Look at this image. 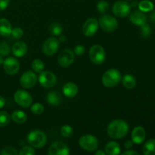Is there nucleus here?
<instances>
[{"mask_svg":"<svg viewBox=\"0 0 155 155\" xmlns=\"http://www.w3.org/2000/svg\"><path fill=\"white\" fill-rule=\"evenodd\" d=\"M18 152L13 147L8 146L3 148L1 151L2 155H18Z\"/></svg>","mask_w":155,"mask_h":155,"instance_id":"nucleus-36","label":"nucleus"},{"mask_svg":"<svg viewBox=\"0 0 155 155\" xmlns=\"http://www.w3.org/2000/svg\"><path fill=\"white\" fill-rule=\"evenodd\" d=\"M48 154L49 155H68L70 154V150L64 143L58 141L49 147Z\"/></svg>","mask_w":155,"mask_h":155,"instance_id":"nucleus-15","label":"nucleus"},{"mask_svg":"<svg viewBox=\"0 0 155 155\" xmlns=\"http://www.w3.org/2000/svg\"><path fill=\"white\" fill-rule=\"evenodd\" d=\"M58 40L60 42H66V37L64 36H60Z\"/></svg>","mask_w":155,"mask_h":155,"instance_id":"nucleus-44","label":"nucleus"},{"mask_svg":"<svg viewBox=\"0 0 155 155\" xmlns=\"http://www.w3.org/2000/svg\"><path fill=\"white\" fill-rule=\"evenodd\" d=\"M123 155H139V153L136 152L135 151H131V150H129V151H125L122 154Z\"/></svg>","mask_w":155,"mask_h":155,"instance_id":"nucleus-41","label":"nucleus"},{"mask_svg":"<svg viewBox=\"0 0 155 155\" xmlns=\"http://www.w3.org/2000/svg\"><path fill=\"white\" fill-rule=\"evenodd\" d=\"M100 26L101 29L105 32H114L118 28V22L115 18L110 15H105L100 18Z\"/></svg>","mask_w":155,"mask_h":155,"instance_id":"nucleus-8","label":"nucleus"},{"mask_svg":"<svg viewBox=\"0 0 155 155\" xmlns=\"http://www.w3.org/2000/svg\"><path fill=\"white\" fill-rule=\"evenodd\" d=\"M150 19H151V21L155 23V9L154 10L153 9L152 12H151V15H150Z\"/></svg>","mask_w":155,"mask_h":155,"instance_id":"nucleus-43","label":"nucleus"},{"mask_svg":"<svg viewBox=\"0 0 155 155\" xmlns=\"http://www.w3.org/2000/svg\"><path fill=\"white\" fill-rule=\"evenodd\" d=\"M32 69L34 72L36 73H41L42 71H44V68H45V65L42 61L39 60V59H35L33 61L31 64Z\"/></svg>","mask_w":155,"mask_h":155,"instance_id":"nucleus-28","label":"nucleus"},{"mask_svg":"<svg viewBox=\"0 0 155 155\" xmlns=\"http://www.w3.org/2000/svg\"><path fill=\"white\" fill-rule=\"evenodd\" d=\"M2 65L4 71L9 75H15L18 74L20 70L19 61L13 57H9L4 60Z\"/></svg>","mask_w":155,"mask_h":155,"instance_id":"nucleus-12","label":"nucleus"},{"mask_svg":"<svg viewBox=\"0 0 155 155\" xmlns=\"http://www.w3.org/2000/svg\"><path fill=\"white\" fill-rule=\"evenodd\" d=\"M61 134L64 137L68 138L73 134V128L69 125H64L61 128Z\"/></svg>","mask_w":155,"mask_h":155,"instance_id":"nucleus-32","label":"nucleus"},{"mask_svg":"<svg viewBox=\"0 0 155 155\" xmlns=\"http://www.w3.org/2000/svg\"><path fill=\"white\" fill-rule=\"evenodd\" d=\"M139 6V9L142 12H149L154 9V4L152 2L149 1V0H143V1L140 2L138 5Z\"/></svg>","mask_w":155,"mask_h":155,"instance_id":"nucleus-26","label":"nucleus"},{"mask_svg":"<svg viewBox=\"0 0 155 155\" xmlns=\"http://www.w3.org/2000/svg\"><path fill=\"white\" fill-rule=\"evenodd\" d=\"M63 93L68 98H74L78 93V86L74 83H68L63 86Z\"/></svg>","mask_w":155,"mask_h":155,"instance_id":"nucleus-19","label":"nucleus"},{"mask_svg":"<svg viewBox=\"0 0 155 155\" xmlns=\"http://www.w3.org/2000/svg\"><path fill=\"white\" fill-rule=\"evenodd\" d=\"M27 51V44L22 41L17 42L14 44L12 47V53L16 57H23L26 54Z\"/></svg>","mask_w":155,"mask_h":155,"instance_id":"nucleus-18","label":"nucleus"},{"mask_svg":"<svg viewBox=\"0 0 155 155\" xmlns=\"http://www.w3.org/2000/svg\"><path fill=\"white\" fill-rule=\"evenodd\" d=\"M38 81L41 86L49 89V88L55 86L56 83H57V78L52 72L45 71L39 73V75L38 77Z\"/></svg>","mask_w":155,"mask_h":155,"instance_id":"nucleus-7","label":"nucleus"},{"mask_svg":"<svg viewBox=\"0 0 155 155\" xmlns=\"http://www.w3.org/2000/svg\"><path fill=\"white\" fill-rule=\"evenodd\" d=\"M10 53V47L9 45L5 42H3L0 44V54L2 56L8 55Z\"/></svg>","mask_w":155,"mask_h":155,"instance_id":"nucleus-35","label":"nucleus"},{"mask_svg":"<svg viewBox=\"0 0 155 155\" xmlns=\"http://www.w3.org/2000/svg\"><path fill=\"white\" fill-rule=\"evenodd\" d=\"M11 35H12L15 39H21L24 35V30L21 27H15V28L12 29Z\"/></svg>","mask_w":155,"mask_h":155,"instance_id":"nucleus-37","label":"nucleus"},{"mask_svg":"<svg viewBox=\"0 0 155 155\" xmlns=\"http://www.w3.org/2000/svg\"><path fill=\"white\" fill-rule=\"evenodd\" d=\"M109 8V4L104 0H101L99 1L97 4V9L98 10V12L100 13H105Z\"/></svg>","mask_w":155,"mask_h":155,"instance_id":"nucleus-33","label":"nucleus"},{"mask_svg":"<svg viewBox=\"0 0 155 155\" xmlns=\"http://www.w3.org/2000/svg\"><path fill=\"white\" fill-rule=\"evenodd\" d=\"M98 29V22L95 18H89L86 20L83 26V34L88 37L93 36Z\"/></svg>","mask_w":155,"mask_h":155,"instance_id":"nucleus-14","label":"nucleus"},{"mask_svg":"<svg viewBox=\"0 0 155 155\" xmlns=\"http://www.w3.org/2000/svg\"><path fill=\"white\" fill-rule=\"evenodd\" d=\"M127 1H130V0H127Z\"/></svg>","mask_w":155,"mask_h":155,"instance_id":"nucleus-47","label":"nucleus"},{"mask_svg":"<svg viewBox=\"0 0 155 155\" xmlns=\"http://www.w3.org/2000/svg\"><path fill=\"white\" fill-rule=\"evenodd\" d=\"M105 150L106 154L108 155H117L120 154L121 148L120 145L116 142H109L105 145Z\"/></svg>","mask_w":155,"mask_h":155,"instance_id":"nucleus-21","label":"nucleus"},{"mask_svg":"<svg viewBox=\"0 0 155 155\" xmlns=\"http://www.w3.org/2000/svg\"><path fill=\"white\" fill-rule=\"evenodd\" d=\"M11 121V116L7 111H0V127H6Z\"/></svg>","mask_w":155,"mask_h":155,"instance_id":"nucleus-29","label":"nucleus"},{"mask_svg":"<svg viewBox=\"0 0 155 155\" xmlns=\"http://www.w3.org/2000/svg\"><path fill=\"white\" fill-rule=\"evenodd\" d=\"M36 151H35L34 148L32 146H24L20 150L19 154L20 155H34Z\"/></svg>","mask_w":155,"mask_h":155,"instance_id":"nucleus-34","label":"nucleus"},{"mask_svg":"<svg viewBox=\"0 0 155 155\" xmlns=\"http://www.w3.org/2000/svg\"><path fill=\"white\" fill-rule=\"evenodd\" d=\"M121 79L120 72L118 70L112 68L104 72L101 77V82L105 87L112 88L119 84Z\"/></svg>","mask_w":155,"mask_h":155,"instance_id":"nucleus-2","label":"nucleus"},{"mask_svg":"<svg viewBox=\"0 0 155 155\" xmlns=\"http://www.w3.org/2000/svg\"><path fill=\"white\" fill-rule=\"evenodd\" d=\"M5 104V100L2 95H0V109L2 108Z\"/></svg>","mask_w":155,"mask_h":155,"instance_id":"nucleus-42","label":"nucleus"},{"mask_svg":"<svg viewBox=\"0 0 155 155\" xmlns=\"http://www.w3.org/2000/svg\"><path fill=\"white\" fill-rule=\"evenodd\" d=\"M129 15H130V21L135 25L141 26L146 23V15L144 14V12H141L140 10L134 11Z\"/></svg>","mask_w":155,"mask_h":155,"instance_id":"nucleus-17","label":"nucleus"},{"mask_svg":"<svg viewBox=\"0 0 155 155\" xmlns=\"http://www.w3.org/2000/svg\"><path fill=\"white\" fill-rule=\"evenodd\" d=\"M131 136L133 143L140 145L145 141L146 137V132L142 127H136L133 129Z\"/></svg>","mask_w":155,"mask_h":155,"instance_id":"nucleus-16","label":"nucleus"},{"mask_svg":"<svg viewBox=\"0 0 155 155\" xmlns=\"http://www.w3.org/2000/svg\"><path fill=\"white\" fill-rule=\"evenodd\" d=\"M89 56L92 63L99 65L104 63L105 61L106 53L101 45L95 44L92 45L89 49Z\"/></svg>","mask_w":155,"mask_h":155,"instance_id":"nucleus-4","label":"nucleus"},{"mask_svg":"<svg viewBox=\"0 0 155 155\" xmlns=\"http://www.w3.org/2000/svg\"><path fill=\"white\" fill-rule=\"evenodd\" d=\"M14 98H15V102L18 105L21 106L24 108L30 107L33 102V98L30 94L26 91L21 90V89L15 92V95H14Z\"/></svg>","mask_w":155,"mask_h":155,"instance_id":"nucleus-9","label":"nucleus"},{"mask_svg":"<svg viewBox=\"0 0 155 155\" xmlns=\"http://www.w3.org/2000/svg\"><path fill=\"white\" fill-rule=\"evenodd\" d=\"M46 99L48 104L52 106L59 105L62 100L60 94L55 91H51V92H48L46 96Z\"/></svg>","mask_w":155,"mask_h":155,"instance_id":"nucleus-22","label":"nucleus"},{"mask_svg":"<svg viewBox=\"0 0 155 155\" xmlns=\"http://www.w3.org/2000/svg\"><path fill=\"white\" fill-rule=\"evenodd\" d=\"M10 4V0H0V11H3L8 8Z\"/></svg>","mask_w":155,"mask_h":155,"instance_id":"nucleus-39","label":"nucleus"},{"mask_svg":"<svg viewBox=\"0 0 155 155\" xmlns=\"http://www.w3.org/2000/svg\"><path fill=\"white\" fill-rule=\"evenodd\" d=\"M85 52V48L83 45H76L75 48H74V54H76L77 55H82V54H84Z\"/></svg>","mask_w":155,"mask_h":155,"instance_id":"nucleus-38","label":"nucleus"},{"mask_svg":"<svg viewBox=\"0 0 155 155\" xmlns=\"http://www.w3.org/2000/svg\"><path fill=\"white\" fill-rule=\"evenodd\" d=\"M74 52L71 49L63 50L58 58V63L63 68H68L74 61Z\"/></svg>","mask_w":155,"mask_h":155,"instance_id":"nucleus-13","label":"nucleus"},{"mask_svg":"<svg viewBox=\"0 0 155 155\" xmlns=\"http://www.w3.org/2000/svg\"><path fill=\"white\" fill-rule=\"evenodd\" d=\"M12 27L10 21L5 18L0 19V35L2 36H8L12 33Z\"/></svg>","mask_w":155,"mask_h":155,"instance_id":"nucleus-20","label":"nucleus"},{"mask_svg":"<svg viewBox=\"0 0 155 155\" xmlns=\"http://www.w3.org/2000/svg\"><path fill=\"white\" fill-rule=\"evenodd\" d=\"M49 32L53 36H59L61 35L62 32H63V28H62V26L59 23L54 22L50 25Z\"/></svg>","mask_w":155,"mask_h":155,"instance_id":"nucleus-27","label":"nucleus"},{"mask_svg":"<svg viewBox=\"0 0 155 155\" xmlns=\"http://www.w3.org/2000/svg\"><path fill=\"white\" fill-rule=\"evenodd\" d=\"M12 120L15 123L18 124H22L27 121V116L24 111L20 110H15L13 113L12 114V116H11Z\"/></svg>","mask_w":155,"mask_h":155,"instance_id":"nucleus-23","label":"nucleus"},{"mask_svg":"<svg viewBox=\"0 0 155 155\" xmlns=\"http://www.w3.org/2000/svg\"><path fill=\"white\" fill-rule=\"evenodd\" d=\"M112 12L118 18H126L131 12V5L127 1H117L114 4Z\"/></svg>","mask_w":155,"mask_h":155,"instance_id":"nucleus-6","label":"nucleus"},{"mask_svg":"<svg viewBox=\"0 0 155 155\" xmlns=\"http://www.w3.org/2000/svg\"><path fill=\"white\" fill-rule=\"evenodd\" d=\"M30 110L33 114L36 115H39L43 113L44 106L40 103H35L30 107Z\"/></svg>","mask_w":155,"mask_h":155,"instance_id":"nucleus-30","label":"nucleus"},{"mask_svg":"<svg viewBox=\"0 0 155 155\" xmlns=\"http://www.w3.org/2000/svg\"><path fill=\"white\" fill-rule=\"evenodd\" d=\"M142 151L145 155H155V139H149L143 145Z\"/></svg>","mask_w":155,"mask_h":155,"instance_id":"nucleus-24","label":"nucleus"},{"mask_svg":"<svg viewBox=\"0 0 155 155\" xmlns=\"http://www.w3.org/2000/svg\"><path fill=\"white\" fill-rule=\"evenodd\" d=\"M37 77L32 71H27L22 74L20 79V84L24 89H31L36 85Z\"/></svg>","mask_w":155,"mask_h":155,"instance_id":"nucleus-11","label":"nucleus"},{"mask_svg":"<svg viewBox=\"0 0 155 155\" xmlns=\"http://www.w3.org/2000/svg\"><path fill=\"white\" fill-rule=\"evenodd\" d=\"M140 33L141 35H142L143 37H148L151 33V30L149 24H147V23H145V24H143L142 25H141Z\"/></svg>","mask_w":155,"mask_h":155,"instance_id":"nucleus-31","label":"nucleus"},{"mask_svg":"<svg viewBox=\"0 0 155 155\" xmlns=\"http://www.w3.org/2000/svg\"><path fill=\"white\" fill-rule=\"evenodd\" d=\"M3 61H4V59H3L2 55H1V54H0V66H1V65H2Z\"/></svg>","mask_w":155,"mask_h":155,"instance_id":"nucleus-46","label":"nucleus"},{"mask_svg":"<svg viewBox=\"0 0 155 155\" xmlns=\"http://www.w3.org/2000/svg\"><path fill=\"white\" fill-rule=\"evenodd\" d=\"M133 142L132 140H127L126 141V142L124 143V147L127 149H130V148L133 147Z\"/></svg>","mask_w":155,"mask_h":155,"instance_id":"nucleus-40","label":"nucleus"},{"mask_svg":"<svg viewBox=\"0 0 155 155\" xmlns=\"http://www.w3.org/2000/svg\"><path fill=\"white\" fill-rule=\"evenodd\" d=\"M27 141L32 147L40 148L45 146L47 142L46 135L39 130H32L27 135Z\"/></svg>","mask_w":155,"mask_h":155,"instance_id":"nucleus-3","label":"nucleus"},{"mask_svg":"<svg viewBox=\"0 0 155 155\" xmlns=\"http://www.w3.org/2000/svg\"><path fill=\"white\" fill-rule=\"evenodd\" d=\"M121 80H122V83L124 87L128 89H133L136 85V79L131 74H126Z\"/></svg>","mask_w":155,"mask_h":155,"instance_id":"nucleus-25","label":"nucleus"},{"mask_svg":"<svg viewBox=\"0 0 155 155\" xmlns=\"http://www.w3.org/2000/svg\"><path fill=\"white\" fill-rule=\"evenodd\" d=\"M95 155H105L106 153L104 152V151H101V150H98V151H96V152H95Z\"/></svg>","mask_w":155,"mask_h":155,"instance_id":"nucleus-45","label":"nucleus"},{"mask_svg":"<svg viewBox=\"0 0 155 155\" xmlns=\"http://www.w3.org/2000/svg\"><path fill=\"white\" fill-rule=\"evenodd\" d=\"M60 42L55 37H50L45 41L42 45V51L47 56H52L58 51Z\"/></svg>","mask_w":155,"mask_h":155,"instance_id":"nucleus-10","label":"nucleus"},{"mask_svg":"<svg viewBox=\"0 0 155 155\" xmlns=\"http://www.w3.org/2000/svg\"><path fill=\"white\" fill-rule=\"evenodd\" d=\"M79 145L85 151L92 152L98 148V141L95 136L87 134L80 138Z\"/></svg>","mask_w":155,"mask_h":155,"instance_id":"nucleus-5","label":"nucleus"},{"mask_svg":"<svg viewBox=\"0 0 155 155\" xmlns=\"http://www.w3.org/2000/svg\"><path fill=\"white\" fill-rule=\"evenodd\" d=\"M129 125L123 120H115L110 123L107 127V133L111 139H120L128 133Z\"/></svg>","mask_w":155,"mask_h":155,"instance_id":"nucleus-1","label":"nucleus"}]
</instances>
